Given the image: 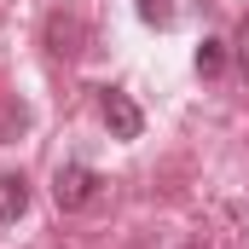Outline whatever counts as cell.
Masks as SVG:
<instances>
[{
    "label": "cell",
    "mask_w": 249,
    "mask_h": 249,
    "mask_svg": "<svg viewBox=\"0 0 249 249\" xmlns=\"http://www.w3.org/2000/svg\"><path fill=\"white\" fill-rule=\"evenodd\" d=\"M23 209H29L23 174H0V220H23Z\"/></svg>",
    "instance_id": "cell-3"
},
{
    "label": "cell",
    "mask_w": 249,
    "mask_h": 249,
    "mask_svg": "<svg viewBox=\"0 0 249 249\" xmlns=\"http://www.w3.org/2000/svg\"><path fill=\"white\" fill-rule=\"evenodd\" d=\"M70 41H75V23L70 18H53V53H75Z\"/></svg>",
    "instance_id": "cell-6"
},
{
    "label": "cell",
    "mask_w": 249,
    "mask_h": 249,
    "mask_svg": "<svg viewBox=\"0 0 249 249\" xmlns=\"http://www.w3.org/2000/svg\"><path fill=\"white\" fill-rule=\"evenodd\" d=\"M139 12H145V23H168V6H162V0H145Z\"/></svg>",
    "instance_id": "cell-7"
},
{
    "label": "cell",
    "mask_w": 249,
    "mask_h": 249,
    "mask_svg": "<svg viewBox=\"0 0 249 249\" xmlns=\"http://www.w3.org/2000/svg\"><path fill=\"white\" fill-rule=\"evenodd\" d=\"M23 127H29V110H23L18 99H0V145H12Z\"/></svg>",
    "instance_id": "cell-4"
},
{
    "label": "cell",
    "mask_w": 249,
    "mask_h": 249,
    "mask_svg": "<svg viewBox=\"0 0 249 249\" xmlns=\"http://www.w3.org/2000/svg\"><path fill=\"white\" fill-rule=\"evenodd\" d=\"M93 191H99V174H93V168H81V162H64L58 174H53V197H58L64 214L87 209V203H93Z\"/></svg>",
    "instance_id": "cell-1"
},
{
    "label": "cell",
    "mask_w": 249,
    "mask_h": 249,
    "mask_svg": "<svg viewBox=\"0 0 249 249\" xmlns=\"http://www.w3.org/2000/svg\"><path fill=\"white\" fill-rule=\"evenodd\" d=\"M197 70H203V75H220V70H226V47H220V41H203V47H197Z\"/></svg>",
    "instance_id": "cell-5"
},
{
    "label": "cell",
    "mask_w": 249,
    "mask_h": 249,
    "mask_svg": "<svg viewBox=\"0 0 249 249\" xmlns=\"http://www.w3.org/2000/svg\"><path fill=\"white\" fill-rule=\"evenodd\" d=\"M244 47H249V12H244Z\"/></svg>",
    "instance_id": "cell-8"
},
{
    "label": "cell",
    "mask_w": 249,
    "mask_h": 249,
    "mask_svg": "<svg viewBox=\"0 0 249 249\" xmlns=\"http://www.w3.org/2000/svg\"><path fill=\"white\" fill-rule=\"evenodd\" d=\"M99 110H105V127H110V139H139V127H145V116H139V105L127 99L122 87H105Z\"/></svg>",
    "instance_id": "cell-2"
}]
</instances>
